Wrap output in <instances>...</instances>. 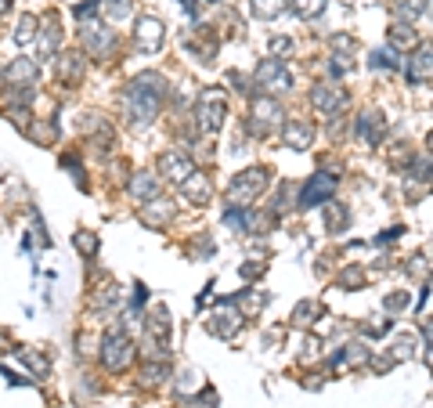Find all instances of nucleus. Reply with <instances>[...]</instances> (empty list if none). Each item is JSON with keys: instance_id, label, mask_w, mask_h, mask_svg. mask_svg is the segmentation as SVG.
Returning <instances> with one entry per match:
<instances>
[{"instance_id": "nucleus-1", "label": "nucleus", "mask_w": 433, "mask_h": 408, "mask_svg": "<svg viewBox=\"0 0 433 408\" xmlns=\"http://www.w3.org/2000/svg\"><path fill=\"white\" fill-rule=\"evenodd\" d=\"M286 109L274 102V94H253L250 98V116H245V131L257 134V138H267L274 134V127L282 123Z\"/></svg>"}, {"instance_id": "nucleus-2", "label": "nucleus", "mask_w": 433, "mask_h": 408, "mask_svg": "<svg viewBox=\"0 0 433 408\" xmlns=\"http://www.w3.org/2000/svg\"><path fill=\"white\" fill-rule=\"evenodd\" d=\"M224 116H228L224 90L221 87H206L199 94V102H195V127H199V134H216L224 127Z\"/></svg>"}, {"instance_id": "nucleus-3", "label": "nucleus", "mask_w": 433, "mask_h": 408, "mask_svg": "<svg viewBox=\"0 0 433 408\" xmlns=\"http://www.w3.org/2000/svg\"><path fill=\"white\" fill-rule=\"evenodd\" d=\"M267 184H271V170H267V167L242 170V174H235L231 184H228V203H231V206H250L257 196L267 192Z\"/></svg>"}, {"instance_id": "nucleus-4", "label": "nucleus", "mask_w": 433, "mask_h": 408, "mask_svg": "<svg viewBox=\"0 0 433 408\" xmlns=\"http://www.w3.org/2000/svg\"><path fill=\"white\" fill-rule=\"evenodd\" d=\"M98 354H102V365L109 368V372H123V368H130V361H134V343H130V336L123 332L119 325L116 329H109L102 340H98Z\"/></svg>"}, {"instance_id": "nucleus-5", "label": "nucleus", "mask_w": 433, "mask_h": 408, "mask_svg": "<svg viewBox=\"0 0 433 408\" xmlns=\"http://www.w3.org/2000/svg\"><path fill=\"white\" fill-rule=\"evenodd\" d=\"M332 192H336V174L318 170V174H311V177L303 181L300 196H296V206H300V210H315V206L329 203V199H332Z\"/></svg>"}, {"instance_id": "nucleus-6", "label": "nucleus", "mask_w": 433, "mask_h": 408, "mask_svg": "<svg viewBox=\"0 0 433 408\" xmlns=\"http://www.w3.org/2000/svg\"><path fill=\"white\" fill-rule=\"evenodd\" d=\"M253 83L264 90V94H274V90H293V76L286 69V58H264L257 73H253Z\"/></svg>"}, {"instance_id": "nucleus-7", "label": "nucleus", "mask_w": 433, "mask_h": 408, "mask_svg": "<svg viewBox=\"0 0 433 408\" xmlns=\"http://www.w3.org/2000/svg\"><path fill=\"white\" fill-rule=\"evenodd\" d=\"M242 322H245V315L235 307V300H216L213 315H209V332L221 336V340H235Z\"/></svg>"}, {"instance_id": "nucleus-8", "label": "nucleus", "mask_w": 433, "mask_h": 408, "mask_svg": "<svg viewBox=\"0 0 433 408\" xmlns=\"http://www.w3.org/2000/svg\"><path fill=\"white\" fill-rule=\"evenodd\" d=\"M383 134H386V116H383V112L365 109V112L354 116V141H361V145H368V148H376V145L383 141Z\"/></svg>"}, {"instance_id": "nucleus-9", "label": "nucleus", "mask_w": 433, "mask_h": 408, "mask_svg": "<svg viewBox=\"0 0 433 408\" xmlns=\"http://www.w3.org/2000/svg\"><path fill=\"white\" fill-rule=\"evenodd\" d=\"M347 90L343 87H336V83H318V87H311V105L322 112V116H339L347 109Z\"/></svg>"}, {"instance_id": "nucleus-10", "label": "nucleus", "mask_w": 433, "mask_h": 408, "mask_svg": "<svg viewBox=\"0 0 433 408\" xmlns=\"http://www.w3.org/2000/svg\"><path fill=\"white\" fill-rule=\"evenodd\" d=\"M123 116H127V123L134 131H148L152 123H156V116H159V105H152V102H145V98H138V94H123Z\"/></svg>"}, {"instance_id": "nucleus-11", "label": "nucleus", "mask_w": 433, "mask_h": 408, "mask_svg": "<svg viewBox=\"0 0 433 408\" xmlns=\"http://www.w3.org/2000/svg\"><path fill=\"white\" fill-rule=\"evenodd\" d=\"M127 90L138 94V98H145V102H152V105H163V98H166V80H163L156 69H145V73H138V76L127 83Z\"/></svg>"}, {"instance_id": "nucleus-12", "label": "nucleus", "mask_w": 433, "mask_h": 408, "mask_svg": "<svg viewBox=\"0 0 433 408\" xmlns=\"http://www.w3.org/2000/svg\"><path fill=\"white\" fill-rule=\"evenodd\" d=\"M163 37H166V29H163L159 18H152V15L138 18V29H134V47H138V51L156 54V51L163 47Z\"/></svg>"}, {"instance_id": "nucleus-13", "label": "nucleus", "mask_w": 433, "mask_h": 408, "mask_svg": "<svg viewBox=\"0 0 433 408\" xmlns=\"http://www.w3.org/2000/svg\"><path fill=\"white\" fill-rule=\"evenodd\" d=\"M159 174H163L166 181L181 184V181H188V177L195 174V167H192V160H188V152L170 148V152H163V155H159Z\"/></svg>"}, {"instance_id": "nucleus-14", "label": "nucleus", "mask_w": 433, "mask_h": 408, "mask_svg": "<svg viewBox=\"0 0 433 408\" xmlns=\"http://www.w3.org/2000/svg\"><path fill=\"white\" fill-rule=\"evenodd\" d=\"M141 224L145 228H166L170 221H173V203L170 199H163V196H156V199H148V203H141Z\"/></svg>"}, {"instance_id": "nucleus-15", "label": "nucleus", "mask_w": 433, "mask_h": 408, "mask_svg": "<svg viewBox=\"0 0 433 408\" xmlns=\"http://www.w3.org/2000/svg\"><path fill=\"white\" fill-rule=\"evenodd\" d=\"M83 44H87V51L94 58H109L116 51V33L109 25H87L83 29Z\"/></svg>"}, {"instance_id": "nucleus-16", "label": "nucleus", "mask_w": 433, "mask_h": 408, "mask_svg": "<svg viewBox=\"0 0 433 408\" xmlns=\"http://www.w3.org/2000/svg\"><path fill=\"white\" fill-rule=\"evenodd\" d=\"M282 141L296 152H307L315 145V123H307V119H289L286 127H282Z\"/></svg>"}, {"instance_id": "nucleus-17", "label": "nucleus", "mask_w": 433, "mask_h": 408, "mask_svg": "<svg viewBox=\"0 0 433 408\" xmlns=\"http://www.w3.org/2000/svg\"><path fill=\"white\" fill-rule=\"evenodd\" d=\"M4 80H8V87H37L40 66H37V61H29V58H15L11 66L4 69Z\"/></svg>"}, {"instance_id": "nucleus-18", "label": "nucleus", "mask_w": 433, "mask_h": 408, "mask_svg": "<svg viewBox=\"0 0 433 408\" xmlns=\"http://www.w3.org/2000/svg\"><path fill=\"white\" fill-rule=\"evenodd\" d=\"M127 192L134 203H148V199H156L159 196V174H152V170H138L127 184Z\"/></svg>"}, {"instance_id": "nucleus-19", "label": "nucleus", "mask_w": 433, "mask_h": 408, "mask_svg": "<svg viewBox=\"0 0 433 408\" xmlns=\"http://www.w3.org/2000/svg\"><path fill=\"white\" fill-rule=\"evenodd\" d=\"M181 196L188 203H195V206H206L213 199V184H209V177L202 170H195L188 181H181Z\"/></svg>"}, {"instance_id": "nucleus-20", "label": "nucleus", "mask_w": 433, "mask_h": 408, "mask_svg": "<svg viewBox=\"0 0 433 408\" xmlns=\"http://www.w3.org/2000/svg\"><path fill=\"white\" fill-rule=\"evenodd\" d=\"M408 80H433V44H419V51L408 58Z\"/></svg>"}, {"instance_id": "nucleus-21", "label": "nucleus", "mask_w": 433, "mask_h": 408, "mask_svg": "<svg viewBox=\"0 0 433 408\" xmlns=\"http://www.w3.org/2000/svg\"><path fill=\"white\" fill-rule=\"evenodd\" d=\"M318 318H325V311H322V304H315V300H303V304L293 307V325H296V329H315Z\"/></svg>"}, {"instance_id": "nucleus-22", "label": "nucleus", "mask_w": 433, "mask_h": 408, "mask_svg": "<svg viewBox=\"0 0 433 408\" xmlns=\"http://www.w3.org/2000/svg\"><path fill=\"white\" fill-rule=\"evenodd\" d=\"M145 322H148V336H152V340H159V343H166V340H170V311H166L163 304H159V307H152Z\"/></svg>"}, {"instance_id": "nucleus-23", "label": "nucleus", "mask_w": 433, "mask_h": 408, "mask_svg": "<svg viewBox=\"0 0 433 408\" xmlns=\"http://www.w3.org/2000/svg\"><path fill=\"white\" fill-rule=\"evenodd\" d=\"M166 380H170L166 358H152L148 365H141V387H163Z\"/></svg>"}, {"instance_id": "nucleus-24", "label": "nucleus", "mask_w": 433, "mask_h": 408, "mask_svg": "<svg viewBox=\"0 0 433 408\" xmlns=\"http://www.w3.org/2000/svg\"><path fill=\"white\" fill-rule=\"evenodd\" d=\"M58 80L61 83H80L83 80V58L80 54H61L58 58Z\"/></svg>"}, {"instance_id": "nucleus-25", "label": "nucleus", "mask_w": 433, "mask_h": 408, "mask_svg": "<svg viewBox=\"0 0 433 408\" xmlns=\"http://www.w3.org/2000/svg\"><path fill=\"white\" fill-rule=\"evenodd\" d=\"M18 358H22V365H29V372H33L37 380H47V376H51V361H47V354H40L37 347H22Z\"/></svg>"}, {"instance_id": "nucleus-26", "label": "nucleus", "mask_w": 433, "mask_h": 408, "mask_svg": "<svg viewBox=\"0 0 433 408\" xmlns=\"http://www.w3.org/2000/svg\"><path fill=\"white\" fill-rule=\"evenodd\" d=\"M40 29H44V33H40V47H44V54L51 58V54L58 51V44H61V29H58V18H54V15H47V18L40 22Z\"/></svg>"}, {"instance_id": "nucleus-27", "label": "nucleus", "mask_w": 433, "mask_h": 408, "mask_svg": "<svg viewBox=\"0 0 433 408\" xmlns=\"http://www.w3.org/2000/svg\"><path fill=\"white\" fill-rule=\"evenodd\" d=\"M267 300H271V296H267L264 289H245V293L238 296V304H242V315H245V318H257L260 311L267 307Z\"/></svg>"}, {"instance_id": "nucleus-28", "label": "nucleus", "mask_w": 433, "mask_h": 408, "mask_svg": "<svg viewBox=\"0 0 433 408\" xmlns=\"http://www.w3.org/2000/svg\"><path fill=\"white\" fill-rule=\"evenodd\" d=\"M325 224H329V232H347L350 210H347L343 203H332V199H329V206H325Z\"/></svg>"}, {"instance_id": "nucleus-29", "label": "nucleus", "mask_w": 433, "mask_h": 408, "mask_svg": "<svg viewBox=\"0 0 433 408\" xmlns=\"http://www.w3.org/2000/svg\"><path fill=\"white\" fill-rule=\"evenodd\" d=\"M73 246L83 253V260H94L98 249H102V239H98V232H76L73 235Z\"/></svg>"}, {"instance_id": "nucleus-30", "label": "nucleus", "mask_w": 433, "mask_h": 408, "mask_svg": "<svg viewBox=\"0 0 433 408\" xmlns=\"http://www.w3.org/2000/svg\"><path fill=\"white\" fill-rule=\"evenodd\" d=\"M25 134L33 138L37 145H44V141H54V138H58V123H54V119H33V123H29V127H25Z\"/></svg>"}, {"instance_id": "nucleus-31", "label": "nucleus", "mask_w": 433, "mask_h": 408, "mask_svg": "<svg viewBox=\"0 0 433 408\" xmlns=\"http://www.w3.org/2000/svg\"><path fill=\"white\" fill-rule=\"evenodd\" d=\"M419 44V37H415V29H412V22H397L394 25V33H390V47H415Z\"/></svg>"}, {"instance_id": "nucleus-32", "label": "nucleus", "mask_w": 433, "mask_h": 408, "mask_svg": "<svg viewBox=\"0 0 433 408\" xmlns=\"http://www.w3.org/2000/svg\"><path fill=\"white\" fill-rule=\"evenodd\" d=\"M250 11L257 15V18H278V15H282L286 11V0H253V4H250Z\"/></svg>"}, {"instance_id": "nucleus-33", "label": "nucleus", "mask_w": 433, "mask_h": 408, "mask_svg": "<svg viewBox=\"0 0 433 408\" xmlns=\"http://www.w3.org/2000/svg\"><path fill=\"white\" fill-rule=\"evenodd\" d=\"M361 282H365V271H361V264H350V268H343V271L336 275V286H339V289H347V293H350V289H358Z\"/></svg>"}, {"instance_id": "nucleus-34", "label": "nucleus", "mask_w": 433, "mask_h": 408, "mask_svg": "<svg viewBox=\"0 0 433 408\" xmlns=\"http://www.w3.org/2000/svg\"><path fill=\"white\" fill-rule=\"evenodd\" d=\"M368 66H372V69H397V66H401V61H397V47H379V51H372Z\"/></svg>"}, {"instance_id": "nucleus-35", "label": "nucleus", "mask_w": 433, "mask_h": 408, "mask_svg": "<svg viewBox=\"0 0 433 408\" xmlns=\"http://www.w3.org/2000/svg\"><path fill=\"white\" fill-rule=\"evenodd\" d=\"M105 11H109L112 22H127V18L134 15V0H109Z\"/></svg>"}, {"instance_id": "nucleus-36", "label": "nucleus", "mask_w": 433, "mask_h": 408, "mask_svg": "<svg viewBox=\"0 0 433 408\" xmlns=\"http://www.w3.org/2000/svg\"><path fill=\"white\" fill-rule=\"evenodd\" d=\"M293 11L300 18H318L325 11V0H293Z\"/></svg>"}, {"instance_id": "nucleus-37", "label": "nucleus", "mask_w": 433, "mask_h": 408, "mask_svg": "<svg viewBox=\"0 0 433 408\" xmlns=\"http://www.w3.org/2000/svg\"><path fill=\"white\" fill-rule=\"evenodd\" d=\"M412 304V296L405 293V289H397V293H386V300H383V307L390 311V318H397L401 315V311H405Z\"/></svg>"}, {"instance_id": "nucleus-38", "label": "nucleus", "mask_w": 433, "mask_h": 408, "mask_svg": "<svg viewBox=\"0 0 433 408\" xmlns=\"http://www.w3.org/2000/svg\"><path fill=\"white\" fill-rule=\"evenodd\" d=\"M33 25H37V18L33 15H22L18 18V25H15V44H29V40H33Z\"/></svg>"}, {"instance_id": "nucleus-39", "label": "nucleus", "mask_w": 433, "mask_h": 408, "mask_svg": "<svg viewBox=\"0 0 433 408\" xmlns=\"http://www.w3.org/2000/svg\"><path fill=\"white\" fill-rule=\"evenodd\" d=\"M412 354H415V336H401V340L394 343V354H390V358H394V361H408Z\"/></svg>"}, {"instance_id": "nucleus-40", "label": "nucleus", "mask_w": 433, "mask_h": 408, "mask_svg": "<svg viewBox=\"0 0 433 408\" xmlns=\"http://www.w3.org/2000/svg\"><path fill=\"white\" fill-rule=\"evenodd\" d=\"M195 387H199V372H195V368H181V372H177V390H181V394H192Z\"/></svg>"}, {"instance_id": "nucleus-41", "label": "nucleus", "mask_w": 433, "mask_h": 408, "mask_svg": "<svg viewBox=\"0 0 433 408\" xmlns=\"http://www.w3.org/2000/svg\"><path fill=\"white\" fill-rule=\"evenodd\" d=\"M267 47H271V54H274V58H286V54L293 51V40H289V37H271V44H267Z\"/></svg>"}, {"instance_id": "nucleus-42", "label": "nucleus", "mask_w": 433, "mask_h": 408, "mask_svg": "<svg viewBox=\"0 0 433 408\" xmlns=\"http://www.w3.org/2000/svg\"><path fill=\"white\" fill-rule=\"evenodd\" d=\"M267 271V264H260V260H253V264H242V278L245 282H253V278H260Z\"/></svg>"}, {"instance_id": "nucleus-43", "label": "nucleus", "mask_w": 433, "mask_h": 408, "mask_svg": "<svg viewBox=\"0 0 433 408\" xmlns=\"http://www.w3.org/2000/svg\"><path fill=\"white\" fill-rule=\"evenodd\" d=\"M195 404H199V408H216V404H221V397H216V390H209V387H206V390L195 397Z\"/></svg>"}, {"instance_id": "nucleus-44", "label": "nucleus", "mask_w": 433, "mask_h": 408, "mask_svg": "<svg viewBox=\"0 0 433 408\" xmlns=\"http://www.w3.org/2000/svg\"><path fill=\"white\" fill-rule=\"evenodd\" d=\"M422 271H426V257H419V253L408 257V275H422Z\"/></svg>"}, {"instance_id": "nucleus-45", "label": "nucleus", "mask_w": 433, "mask_h": 408, "mask_svg": "<svg viewBox=\"0 0 433 408\" xmlns=\"http://www.w3.org/2000/svg\"><path fill=\"white\" fill-rule=\"evenodd\" d=\"M419 332H422V340H426V347H429V354H433V318H426Z\"/></svg>"}, {"instance_id": "nucleus-46", "label": "nucleus", "mask_w": 433, "mask_h": 408, "mask_svg": "<svg viewBox=\"0 0 433 408\" xmlns=\"http://www.w3.org/2000/svg\"><path fill=\"white\" fill-rule=\"evenodd\" d=\"M8 351H15V340L8 329H0V354H8Z\"/></svg>"}, {"instance_id": "nucleus-47", "label": "nucleus", "mask_w": 433, "mask_h": 408, "mask_svg": "<svg viewBox=\"0 0 433 408\" xmlns=\"http://www.w3.org/2000/svg\"><path fill=\"white\" fill-rule=\"evenodd\" d=\"M282 340H286V329H267V336H264V343H267V347H271V343L278 347V343H282Z\"/></svg>"}, {"instance_id": "nucleus-48", "label": "nucleus", "mask_w": 433, "mask_h": 408, "mask_svg": "<svg viewBox=\"0 0 433 408\" xmlns=\"http://www.w3.org/2000/svg\"><path fill=\"white\" fill-rule=\"evenodd\" d=\"M332 47H339V51H354V40H350V37H336Z\"/></svg>"}, {"instance_id": "nucleus-49", "label": "nucleus", "mask_w": 433, "mask_h": 408, "mask_svg": "<svg viewBox=\"0 0 433 408\" xmlns=\"http://www.w3.org/2000/svg\"><path fill=\"white\" fill-rule=\"evenodd\" d=\"M426 148H429V152H433V131H429V134H426Z\"/></svg>"}, {"instance_id": "nucleus-50", "label": "nucleus", "mask_w": 433, "mask_h": 408, "mask_svg": "<svg viewBox=\"0 0 433 408\" xmlns=\"http://www.w3.org/2000/svg\"><path fill=\"white\" fill-rule=\"evenodd\" d=\"M8 11V0H0V15H4Z\"/></svg>"}, {"instance_id": "nucleus-51", "label": "nucleus", "mask_w": 433, "mask_h": 408, "mask_svg": "<svg viewBox=\"0 0 433 408\" xmlns=\"http://www.w3.org/2000/svg\"><path fill=\"white\" fill-rule=\"evenodd\" d=\"M429 15H433V0H429Z\"/></svg>"}]
</instances>
